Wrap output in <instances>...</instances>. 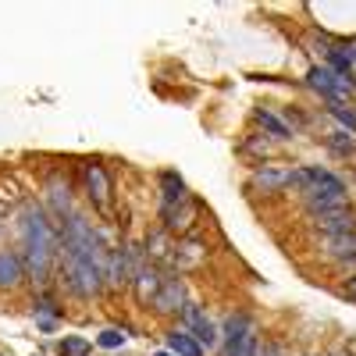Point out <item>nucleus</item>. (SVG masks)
<instances>
[{"instance_id":"7","label":"nucleus","mask_w":356,"mask_h":356,"mask_svg":"<svg viewBox=\"0 0 356 356\" xmlns=\"http://www.w3.org/2000/svg\"><path fill=\"white\" fill-rule=\"evenodd\" d=\"M250 189H264V193H278V189H289V171L282 168H271V164H264L253 171L250 178Z\"/></svg>"},{"instance_id":"10","label":"nucleus","mask_w":356,"mask_h":356,"mask_svg":"<svg viewBox=\"0 0 356 356\" xmlns=\"http://www.w3.org/2000/svg\"><path fill=\"white\" fill-rule=\"evenodd\" d=\"M18 282H22V260L8 250H0V285L15 289Z\"/></svg>"},{"instance_id":"14","label":"nucleus","mask_w":356,"mask_h":356,"mask_svg":"<svg viewBox=\"0 0 356 356\" xmlns=\"http://www.w3.org/2000/svg\"><path fill=\"white\" fill-rule=\"evenodd\" d=\"M257 122H260V129H267V132H271V139H289L292 132H289V125L282 122V118H275L271 111H257Z\"/></svg>"},{"instance_id":"8","label":"nucleus","mask_w":356,"mask_h":356,"mask_svg":"<svg viewBox=\"0 0 356 356\" xmlns=\"http://www.w3.org/2000/svg\"><path fill=\"white\" fill-rule=\"evenodd\" d=\"M321 232H328V235H339L346 228H353V214H349V207H339V211H328V214H321L314 218Z\"/></svg>"},{"instance_id":"21","label":"nucleus","mask_w":356,"mask_h":356,"mask_svg":"<svg viewBox=\"0 0 356 356\" xmlns=\"http://www.w3.org/2000/svg\"><path fill=\"white\" fill-rule=\"evenodd\" d=\"M349 54H353V72H356V43H349Z\"/></svg>"},{"instance_id":"1","label":"nucleus","mask_w":356,"mask_h":356,"mask_svg":"<svg viewBox=\"0 0 356 356\" xmlns=\"http://www.w3.org/2000/svg\"><path fill=\"white\" fill-rule=\"evenodd\" d=\"M54 246H57V239H54V228L43 218V211H29V218H25V260H29V271L40 282H47V275H50V260L57 253Z\"/></svg>"},{"instance_id":"11","label":"nucleus","mask_w":356,"mask_h":356,"mask_svg":"<svg viewBox=\"0 0 356 356\" xmlns=\"http://www.w3.org/2000/svg\"><path fill=\"white\" fill-rule=\"evenodd\" d=\"M136 289H139V300H150V296H157V289H161V275L154 271V267H139V271H136Z\"/></svg>"},{"instance_id":"19","label":"nucleus","mask_w":356,"mask_h":356,"mask_svg":"<svg viewBox=\"0 0 356 356\" xmlns=\"http://www.w3.org/2000/svg\"><path fill=\"white\" fill-rule=\"evenodd\" d=\"M342 296H346V300H353V303H356V278H349V282L342 285Z\"/></svg>"},{"instance_id":"4","label":"nucleus","mask_w":356,"mask_h":356,"mask_svg":"<svg viewBox=\"0 0 356 356\" xmlns=\"http://www.w3.org/2000/svg\"><path fill=\"white\" fill-rule=\"evenodd\" d=\"M253 335V321L250 314H232L221 328V342H225V356H243L246 339Z\"/></svg>"},{"instance_id":"2","label":"nucleus","mask_w":356,"mask_h":356,"mask_svg":"<svg viewBox=\"0 0 356 356\" xmlns=\"http://www.w3.org/2000/svg\"><path fill=\"white\" fill-rule=\"evenodd\" d=\"M346 182L339 175H332V171H317V178H314V186L303 193V200H307V211H310V218H321V214H328V211H339V207H346Z\"/></svg>"},{"instance_id":"9","label":"nucleus","mask_w":356,"mask_h":356,"mask_svg":"<svg viewBox=\"0 0 356 356\" xmlns=\"http://www.w3.org/2000/svg\"><path fill=\"white\" fill-rule=\"evenodd\" d=\"M168 349H171L175 356H203V346H200L189 332H178V328L168 335Z\"/></svg>"},{"instance_id":"22","label":"nucleus","mask_w":356,"mask_h":356,"mask_svg":"<svg viewBox=\"0 0 356 356\" xmlns=\"http://www.w3.org/2000/svg\"><path fill=\"white\" fill-rule=\"evenodd\" d=\"M157 356H175V353H171V349H161V353H157Z\"/></svg>"},{"instance_id":"13","label":"nucleus","mask_w":356,"mask_h":356,"mask_svg":"<svg viewBox=\"0 0 356 356\" xmlns=\"http://www.w3.org/2000/svg\"><path fill=\"white\" fill-rule=\"evenodd\" d=\"M328 68H332L335 75H342V79H349V72H353V54H349V47H342V43H335V47L328 50Z\"/></svg>"},{"instance_id":"5","label":"nucleus","mask_w":356,"mask_h":356,"mask_svg":"<svg viewBox=\"0 0 356 356\" xmlns=\"http://www.w3.org/2000/svg\"><path fill=\"white\" fill-rule=\"evenodd\" d=\"M182 321L189 324V335L200 342V346H207V349H214L218 342H221V335H218V328H214V321L207 317L200 307H186L182 310Z\"/></svg>"},{"instance_id":"18","label":"nucleus","mask_w":356,"mask_h":356,"mask_svg":"<svg viewBox=\"0 0 356 356\" xmlns=\"http://www.w3.org/2000/svg\"><path fill=\"white\" fill-rule=\"evenodd\" d=\"M328 111H332V114L339 118V122H342V125H346V129H349V132L356 136V114H353V111H349L346 104H328Z\"/></svg>"},{"instance_id":"12","label":"nucleus","mask_w":356,"mask_h":356,"mask_svg":"<svg viewBox=\"0 0 356 356\" xmlns=\"http://www.w3.org/2000/svg\"><path fill=\"white\" fill-rule=\"evenodd\" d=\"M86 186H89V196H93L97 203L107 200V175H104L100 164H89L86 168Z\"/></svg>"},{"instance_id":"6","label":"nucleus","mask_w":356,"mask_h":356,"mask_svg":"<svg viewBox=\"0 0 356 356\" xmlns=\"http://www.w3.org/2000/svg\"><path fill=\"white\" fill-rule=\"evenodd\" d=\"M154 307H157L161 314H171V310H186V285L178 282L175 275H168V278L161 282L157 296H154Z\"/></svg>"},{"instance_id":"16","label":"nucleus","mask_w":356,"mask_h":356,"mask_svg":"<svg viewBox=\"0 0 356 356\" xmlns=\"http://www.w3.org/2000/svg\"><path fill=\"white\" fill-rule=\"evenodd\" d=\"M97 346H100V349H122V346H125V335L118 332V328H107V332L97 335Z\"/></svg>"},{"instance_id":"20","label":"nucleus","mask_w":356,"mask_h":356,"mask_svg":"<svg viewBox=\"0 0 356 356\" xmlns=\"http://www.w3.org/2000/svg\"><path fill=\"white\" fill-rule=\"evenodd\" d=\"M264 356H282V353H278L275 346H267V349H264Z\"/></svg>"},{"instance_id":"3","label":"nucleus","mask_w":356,"mask_h":356,"mask_svg":"<svg viewBox=\"0 0 356 356\" xmlns=\"http://www.w3.org/2000/svg\"><path fill=\"white\" fill-rule=\"evenodd\" d=\"M307 82H310L328 104H342V97H353V79H342V75H335L332 68H310V72H307Z\"/></svg>"},{"instance_id":"17","label":"nucleus","mask_w":356,"mask_h":356,"mask_svg":"<svg viewBox=\"0 0 356 356\" xmlns=\"http://www.w3.org/2000/svg\"><path fill=\"white\" fill-rule=\"evenodd\" d=\"M328 146H332L335 154H342V157H346V154H353V150H356V139H353V136H346V132H335V136L328 139Z\"/></svg>"},{"instance_id":"15","label":"nucleus","mask_w":356,"mask_h":356,"mask_svg":"<svg viewBox=\"0 0 356 356\" xmlns=\"http://www.w3.org/2000/svg\"><path fill=\"white\" fill-rule=\"evenodd\" d=\"M57 349H61V356H86L89 353V342L86 339H61V342H57Z\"/></svg>"}]
</instances>
